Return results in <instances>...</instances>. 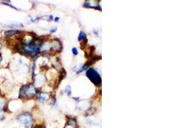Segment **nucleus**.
<instances>
[{
	"label": "nucleus",
	"instance_id": "4",
	"mask_svg": "<svg viewBox=\"0 0 171 128\" xmlns=\"http://www.w3.org/2000/svg\"><path fill=\"white\" fill-rule=\"evenodd\" d=\"M62 44L58 38H54L53 40V43L51 46V49L55 53H60L62 50Z\"/></svg>",
	"mask_w": 171,
	"mask_h": 128
},
{
	"label": "nucleus",
	"instance_id": "11",
	"mask_svg": "<svg viewBox=\"0 0 171 128\" xmlns=\"http://www.w3.org/2000/svg\"><path fill=\"white\" fill-rule=\"evenodd\" d=\"M65 92L67 93L68 95H71V93H72L71 90V87H70L69 86H68L66 88V90H65Z\"/></svg>",
	"mask_w": 171,
	"mask_h": 128
},
{
	"label": "nucleus",
	"instance_id": "1",
	"mask_svg": "<svg viewBox=\"0 0 171 128\" xmlns=\"http://www.w3.org/2000/svg\"><path fill=\"white\" fill-rule=\"evenodd\" d=\"M38 90L33 83H29L22 85L19 92V99H30L32 98L37 94Z\"/></svg>",
	"mask_w": 171,
	"mask_h": 128
},
{
	"label": "nucleus",
	"instance_id": "14",
	"mask_svg": "<svg viewBox=\"0 0 171 128\" xmlns=\"http://www.w3.org/2000/svg\"><path fill=\"white\" fill-rule=\"evenodd\" d=\"M72 52H73V54H74V55H77L78 54V51L76 47H73V49H72Z\"/></svg>",
	"mask_w": 171,
	"mask_h": 128
},
{
	"label": "nucleus",
	"instance_id": "10",
	"mask_svg": "<svg viewBox=\"0 0 171 128\" xmlns=\"http://www.w3.org/2000/svg\"><path fill=\"white\" fill-rule=\"evenodd\" d=\"M85 38H87L86 34H85L83 31H81L79 34V36H78V41L80 42H81L83 41V40H84Z\"/></svg>",
	"mask_w": 171,
	"mask_h": 128
},
{
	"label": "nucleus",
	"instance_id": "8",
	"mask_svg": "<svg viewBox=\"0 0 171 128\" xmlns=\"http://www.w3.org/2000/svg\"><path fill=\"white\" fill-rule=\"evenodd\" d=\"M21 34V31L18 30H8L6 31L5 32V34L9 37H12L15 35H17V34Z\"/></svg>",
	"mask_w": 171,
	"mask_h": 128
},
{
	"label": "nucleus",
	"instance_id": "15",
	"mask_svg": "<svg viewBox=\"0 0 171 128\" xmlns=\"http://www.w3.org/2000/svg\"><path fill=\"white\" fill-rule=\"evenodd\" d=\"M57 27H53V28H51V30H50V33H51V34H53V33H54V32L57 31Z\"/></svg>",
	"mask_w": 171,
	"mask_h": 128
},
{
	"label": "nucleus",
	"instance_id": "7",
	"mask_svg": "<svg viewBox=\"0 0 171 128\" xmlns=\"http://www.w3.org/2000/svg\"><path fill=\"white\" fill-rule=\"evenodd\" d=\"M59 76H58V82H57V88L58 86L60 83L61 82V81L62 79H63L65 76H66V70L64 69V68H62L61 69V70L59 71Z\"/></svg>",
	"mask_w": 171,
	"mask_h": 128
},
{
	"label": "nucleus",
	"instance_id": "6",
	"mask_svg": "<svg viewBox=\"0 0 171 128\" xmlns=\"http://www.w3.org/2000/svg\"><path fill=\"white\" fill-rule=\"evenodd\" d=\"M50 98V95L48 93L46 92H41L37 95V99L38 101H39L41 102H44L47 101Z\"/></svg>",
	"mask_w": 171,
	"mask_h": 128
},
{
	"label": "nucleus",
	"instance_id": "9",
	"mask_svg": "<svg viewBox=\"0 0 171 128\" xmlns=\"http://www.w3.org/2000/svg\"><path fill=\"white\" fill-rule=\"evenodd\" d=\"M67 124L73 127H75L77 126L76 120L74 118H69L67 121Z\"/></svg>",
	"mask_w": 171,
	"mask_h": 128
},
{
	"label": "nucleus",
	"instance_id": "12",
	"mask_svg": "<svg viewBox=\"0 0 171 128\" xmlns=\"http://www.w3.org/2000/svg\"><path fill=\"white\" fill-rule=\"evenodd\" d=\"M35 67H36V64H35V61L34 62L33 67H32V78H33V79H34V77H35Z\"/></svg>",
	"mask_w": 171,
	"mask_h": 128
},
{
	"label": "nucleus",
	"instance_id": "17",
	"mask_svg": "<svg viewBox=\"0 0 171 128\" xmlns=\"http://www.w3.org/2000/svg\"><path fill=\"white\" fill-rule=\"evenodd\" d=\"M56 102H57L56 98H54V99H53V102H52V105H53V106L55 105V104H56Z\"/></svg>",
	"mask_w": 171,
	"mask_h": 128
},
{
	"label": "nucleus",
	"instance_id": "19",
	"mask_svg": "<svg viewBox=\"0 0 171 128\" xmlns=\"http://www.w3.org/2000/svg\"><path fill=\"white\" fill-rule=\"evenodd\" d=\"M58 20H59V18H55V22H57Z\"/></svg>",
	"mask_w": 171,
	"mask_h": 128
},
{
	"label": "nucleus",
	"instance_id": "13",
	"mask_svg": "<svg viewBox=\"0 0 171 128\" xmlns=\"http://www.w3.org/2000/svg\"><path fill=\"white\" fill-rule=\"evenodd\" d=\"M2 4H4V5H7V6H10V7H11V8H12V9H15V10H19L18 8H16V7H15L14 6H13V5H10V4H9V3H6V2H1Z\"/></svg>",
	"mask_w": 171,
	"mask_h": 128
},
{
	"label": "nucleus",
	"instance_id": "16",
	"mask_svg": "<svg viewBox=\"0 0 171 128\" xmlns=\"http://www.w3.org/2000/svg\"><path fill=\"white\" fill-rule=\"evenodd\" d=\"M34 128H45L43 125H37Z\"/></svg>",
	"mask_w": 171,
	"mask_h": 128
},
{
	"label": "nucleus",
	"instance_id": "5",
	"mask_svg": "<svg viewBox=\"0 0 171 128\" xmlns=\"http://www.w3.org/2000/svg\"><path fill=\"white\" fill-rule=\"evenodd\" d=\"M6 102L4 100L0 99V121H2L5 119V117L4 115V112L6 110Z\"/></svg>",
	"mask_w": 171,
	"mask_h": 128
},
{
	"label": "nucleus",
	"instance_id": "2",
	"mask_svg": "<svg viewBox=\"0 0 171 128\" xmlns=\"http://www.w3.org/2000/svg\"><path fill=\"white\" fill-rule=\"evenodd\" d=\"M17 120L25 128L32 127L34 124L32 115L30 112H23V113L19 114L17 117Z\"/></svg>",
	"mask_w": 171,
	"mask_h": 128
},
{
	"label": "nucleus",
	"instance_id": "18",
	"mask_svg": "<svg viewBox=\"0 0 171 128\" xmlns=\"http://www.w3.org/2000/svg\"><path fill=\"white\" fill-rule=\"evenodd\" d=\"M2 61V56L1 54V53H0V65H1V62Z\"/></svg>",
	"mask_w": 171,
	"mask_h": 128
},
{
	"label": "nucleus",
	"instance_id": "3",
	"mask_svg": "<svg viewBox=\"0 0 171 128\" xmlns=\"http://www.w3.org/2000/svg\"><path fill=\"white\" fill-rule=\"evenodd\" d=\"M86 75L87 78L90 80L92 83H94L96 86H99L101 85V78L97 72L92 68H90L87 70Z\"/></svg>",
	"mask_w": 171,
	"mask_h": 128
}]
</instances>
